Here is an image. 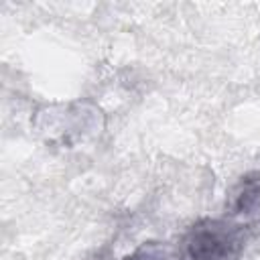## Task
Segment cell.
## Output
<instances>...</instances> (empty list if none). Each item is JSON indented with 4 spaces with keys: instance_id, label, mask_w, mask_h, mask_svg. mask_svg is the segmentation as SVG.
<instances>
[{
    "instance_id": "cell-1",
    "label": "cell",
    "mask_w": 260,
    "mask_h": 260,
    "mask_svg": "<svg viewBox=\"0 0 260 260\" xmlns=\"http://www.w3.org/2000/svg\"><path fill=\"white\" fill-rule=\"evenodd\" d=\"M248 225L232 219H201L187 236L189 260H240Z\"/></svg>"
},
{
    "instance_id": "cell-2",
    "label": "cell",
    "mask_w": 260,
    "mask_h": 260,
    "mask_svg": "<svg viewBox=\"0 0 260 260\" xmlns=\"http://www.w3.org/2000/svg\"><path fill=\"white\" fill-rule=\"evenodd\" d=\"M232 211L244 225L260 221V173H252L240 181L234 193Z\"/></svg>"
},
{
    "instance_id": "cell-3",
    "label": "cell",
    "mask_w": 260,
    "mask_h": 260,
    "mask_svg": "<svg viewBox=\"0 0 260 260\" xmlns=\"http://www.w3.org/2000/svg\"><path fill=\"white\" fill-rule=\"evenodd\" d=\"M124 260H179L175 250L162 242H144Z\"/></svg>"
}]
</instances>
